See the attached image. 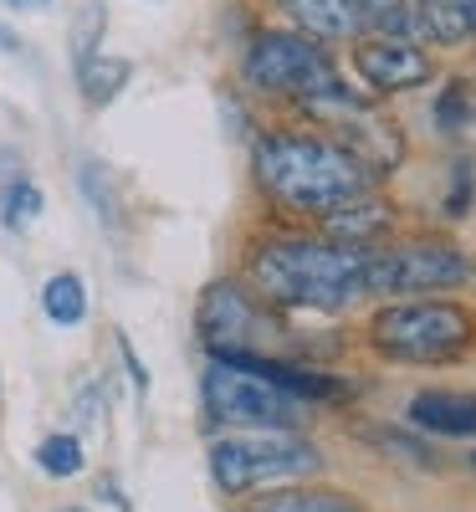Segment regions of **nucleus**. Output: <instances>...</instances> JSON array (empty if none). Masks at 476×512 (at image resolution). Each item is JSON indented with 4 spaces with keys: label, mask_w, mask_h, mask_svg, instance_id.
I'll list each match as a JSON object with an SVG mask.
<instances>
[{
    "label": "nucleus",
    "mask_w": 476,
    "mask_h": 512,
    "mask_svg": "<svg viewBox=\"0 0 476 512\" xmlns=\"http://www.w3.org/2000/svg\"><path fill=\"white\" fill-rule=\"evenodd\" d=\"M251 292L272 308H302V313H349L359 303H374L369 292V251L338 246L328 236H272L251 246L246 256Z\"/></svg>",
    "instance_id": "f257e3e1"
},
{
    "label": "nucleus",
    "mask_w": 476,
    "mask_h": 512,
    "mask_svg": "<svg viewBox=\"0 0 476 512\" xmlns=\"http://www.w3.org/2000/svg\"><path fill=\"white\" fill-rule=\"evenodd\" d=\"M251 169H256V185L277 205L297 210V216H318V221L374 195V185H379L323 128H313V134L308 128H272V134L256 139Z\"/></svg>",
    "instance_id": "f03ea898"
},
{
    "label": "nucleus",
    "mask_w": 476,
    "mask_h": 512,
    "mask_svg": "<svg viewBox=\"0 0 476 512\" xmlns=\"http://www.w3.org/2000/svg\"><path fill=\"white\" fill-rule=\"evenodd\" d=\"M364 338L395 364H451L476 344V313L456 297H410L374 308Z\"/></svg>",
    "instance_id": "7ed1b4c3"
},
{
    "label": "nucleus",
    "mask_w": 476,
    "mask_h": 512,
    "mask_svg": "<svg viewBox=\"0 0 476 512\" xmlns=\"http://www.w3.org/2000/svg\"><path fill=\"white\" fill-rule=\"evenodd\" d=\"M323 451L297 431H231L210 446V477L221 492H277L287 482L318 477Z\"/></svg>",
    "instance_id": "20e7f679"
},
{
    "label": "nucleus",
    "mask_w": 476,
    "mask_h": 512,
    "mask_svg": "<svg viewBox=\"0 0 476 512\" xmlns=\"http://www.w3.org/2000/svg\"><path fill=\"white\" fill-rule=\"evenodd\" d=\"M471 282V256L436 236H410V241H384L369 246V292L374 297H436Z\"/></svg>",
    "instance_id": "39448f33"
},
{
    "label": "nucleus",
    "mask_w": 476,
    "mask_h": 512,
    "mask_svg": "<svg viewBox=\"0 0 476 512\" xmlns=\"http://www.w3.org/2000/svg\"><path fill=\"white\" fill-rule=\"evenodd\" d=\"M200 395L210 425H231V431H297L302 425V400L231 359H210Z\"/></svg>",
    "instance_id": "423d86ee"
},
{
    "label": "nucleus",
    "mask_w": 476,
    "mask_h": 512,
    "mask_svg": "<svg viewBox=\"0 0 476 512\" xmlns=\"http://www.w3.org/2000/svg\"><path fill=\"white\" fill-rule=\"evenodd\" d=\"M262 297L241 282H210L200 308H195V333L210 349V359L231 354H256V333H262Z\"/></svg>",
    "instance_id": "0eeeda50"
},
{
    "label": "nucleus",
    "mask_w": 476,
    "mask_h": 512,
    "mask_svg": "<svg viewBox=\"0 0 476 512\" xmlns=\"http://www.w3.org/2000/svg\"><path fill=\"white\" fill-rule=\"evenodd\" d=\"M349 62L369 88V98L415 93L425 82H436V62L410 36H359V41H349Z\"/></svg>",
    "instance_id": "6e6552de"
},
{
    "label": "nucleus",
    "mask_w": 476,
    "mask_h": 512,
    "mask_svg": "<svg viewBox=\"0 0 476 512\" xmlns=\"http://www.w3.org/2000/svg\"><path fill=\"white\" fill-rule=\"evenodd\" d=\"M323 134H328V139H338L343 149H349V154L369 169L374 180H384L389 169H395V164L405 159V134H400V123L379 118V113H374V103L328 118V123H323Z\"/></svg>",
    "instance_id": "1a4fd4ad"
},
{
    "label": "nucleus",
    "mask_w": 476,
    "mask_h": 512,
    "mask_svg": "<svg viewBox=\"0 0 476 512\" xmlns=\"http://www.w3.org/2000/svg\"><path fill=\"white\" fill-rule=\"evenodd\" d=\"M405 420L425 436L466 441V436H476V390H420L405 405Z\"/></svg>",
    "instance_id": "9d476101"
},
{
    "label": "nucleus",
    "mask_w": 476,
    "mask_h": 512,
    "mask_svg": "<svg viewBox=\"0 0 476 512\" xmlns=\"http://www.w3.org/2000/svg\"><path fill=\"white\" fill-rule=\"evenodd\" d=\"M389 231H395V205L379 200V195H364V200L343 205V210H333V216L318 221V236H328L338 246H364V251L384 246Z\"/></svg>",
    "instance_id": "9b49d317"
},
{
    "label": "nucleus",
    "mask_w": 476,
    "mask_h": 512,
    "mask_svg": "<svg viewBox=\"0 0 476 512\" xmlns=\"http://www.w3.org/2000/svg\"><path fill=\"white\" fill-rule=\"evenodd\" d=\"M282 11L297 31H308L313 41H359L364 36V21L349 0H282Z\"/></svg>",
    "instance_id": "f8f14e48"
},
{
    "label": "nucleus",
    "mask_w": 476,
    "mask_h": 512,
    "mask_svg": "<svg viewBox=\"0 0 476 512\" xmlns=\"http://www.w3.org/2000/svg\"><path fill=\"white\" fill-rule=\"evenodd\" d=\"M354 441L369 446V451H379V456H389V461L415 466V472H436V466H441V451L425 441V431H400V425H359Z\"/></svg>",
    "instance_id": "ddd939ff"
},
{
    "label": "nucleus",
    "mask_w": 476,
    "mask_h": 512,
    "mask_svg": "<svg viewBox=\"0 0 476 512\" xmlns=\"http://www.w3.org/2000/svg\"><path fill=\"white\" fill-rule=\"evenodd\" d=\"M251 512H364V507L343 492H328V487H313V492L308 487H277Z\"/></svg>",
    "instance_id": "4468645a"
},
{
    "label": "nucleus",
    "mask_w": 476,
    "mask_h": 512,
    "mask_svg": "<svg viewBox=\"0 0 476 512\" xmlns=\"http://www.w3.org/2000/svg\"><path fill=\"white\" fill-rule=\"evenodd\" d=\"M41 308H47V318L57 328H77L82 318H88V287H82L77 272H57V277H47V287H41Z\"/></svg>",
    "instance_id": "2eb2a0df"
},
{
    "label": "nucleus",
    "mask_w": 476,
    "mask_h": 512,
    "mask_svg": "<svg viewBox=\"0 0 476 512\" xmlns=\"http://www.w3.org/2000/svg\"><path fill=\"white\" fill-rule=\"evenodd\" d=\"M128 67L123 57H88V62H77V88H82V98H88L93 108H103V103H113L118 93H123V82H128Z\"/></svg>",
    "instance_id": "dca6fc26"
},
{
    "label": "nucleus",
    "mask_w": 476,
    "mask_h": 512,
    "mask_svg": "<svg viewBox=\"0 0 476 512\" xmlns=\"http://www.w3.org/2000/svg\"><path fill=\"white\" fill-rule=\"evenodd\" d=\"M420 36H430L436 47H461V41H471L461 0H420Z\"/></svg>",
    "instance_id": "f3484780"
},
{
    "label": "nucleus",
    "mask_w": 476,
    "mask_h": 512,
    "mask_svg": "<svg viewBox=\"0 0 476 512\" xmlns=\"http://www.w3.org/2000/svg\"><path fill=\"white\" fill-rule=\"evenodd\" d=\"M430 118H436V128H446V134H461L466 123H476V82L451 77L446 88L436 93V108H430Z\"/></svg>",
    "instance_id": "a211bd4d"
},
{
    "label": "nucleus",
    "mask_w": 476,
    "mask_h": 512,
    "mask_svg": "<svg viewBox=\"0 0 476 512\" xmlns=\"http://www.w3.org/2000/svg\"><path fill=\"white\" fill-rule=\"evenodd\" d=\"M41 205H47V200H41V190H36L26 175L0 185V221H6L11 231H26V226L41 216Z\"/></svg>",
    "instance_id": "6ab92c4d"
},
{
    "label": "nucleus",
    "mask_w": 476,
    "mask_h": 512,
    "mask_svg": "<svg viewBox=\"0 0 476 512\" xmlns=\"http://www.w3.org/2000/svg\"><path fill=\"white\" fill-rule=\"evenodd\" d=\"M36 466H41L47 477H57V482L77 477V472H82V441H77V436H67V431L47 436V441L36 446Z\"/></svg>",
    "instance_id": "aec40b11"
},
{
    "label": "nucleus",
    "mask_w": 476,
    "mask_h": 512,
    "mask_svg": "<svg viewBox=\"0 0 476 512\" xmlns=\"http://www.w3.org/2000/svg\"><path fill=\"white\" fill-rule=\"evenodd\" d=\"M103 26H108V16H103V6H82L77 11V31H72V52H77V62H88V57H98V41H103Z\"/></svg>",
    "instance_id": "412c9836"
},
{
    "label": "nucleus",
    "mask_w": 476,
    "mask_h": 512,
    "mask_svg": "<svg viewBox=\"0 0 476 512\" xmlns=\"http://www.w3.org/2000/svg\"><path fill=\"white\" fill-rule=\"evenodd\" d=\"M466 200H471V169H466V164H456V190H451V200H446V216H451V221H461Z\"/></svg>",
    "instance_id": "4be33fe9"
},
{
    "label": "nucleus",
    "mask_w": 476,
    "mask_h": 512,
    "mask_svg": "<svg viewBox=\"0 0 476 512\" xmlns=\"http://www.w3.org/2000/svg\"><path fill=\"white\" fill-rule=\"evenodd\" d=\"M0 52H6V57H16V52H21V36H16L11 26H0Z\"/></svg>",
    "instance_id": "5701e85b"
},
{
    "label": "nucleus",
    "mask_w": 476,
    "mask_h": 512,
    "mask_svg": "<svg viewBox=\"0 0 476 512\" xmlns=\"http://www.w3.org/2000/svg\"><path fill=\"white\" fill-rule=\"evenodd\" d=\"M461 11H466V26H471V36H476V0H461Z\"/></svg>",
    "instance_id": "b1692460"
},
{
    "label": "nucleus",
    "mask_w": 476,
    "mask_h": 512,
    "mask_svg": "<svg viewBox=\"0 0 476 512\" xmlns=\"http://www.w3.org/2000/svg\"><path fill=\"white\" fill-rule=\"evenodd\" d=\"M16 11H31V6H52V0H11Z\"/></svg>",
    "instance_id": "393cba45"
},
{
    "label": "nucleus",
    "mask_w": 476,
    "mask_h": 512,
    "mask_svg": "<svg viewBox=\"0 0 476 512\" xmlns=\"http://www.w3.org/2000/svg\"><path fill=\"white\" fill-rule=\"evenodd\" d=\"M466 461H471V472H476V451H471V456H466Z\"/></svg>",
    "instance_id": "a878e982"
},
{
    "label": "nucleus",
    "mask_w": 476,
    "mask_h": 512,
    "mask_svg": "<svg viewBox=\"0 0 476 512\" xmlns=\"http://www.w3.org/2000/svg\"><path fill=\"white\" fill-rule=\"evenodd\" d=\"M62 512H82V507H62Z\"/></svg>",
    "instance_id": "bb28decb"
},
{
    "label": "nucleus",
    "mask_w": 476,
    "mask_h": 512,
    "mask_svg": "<svg viewBox=\"0 0 476 512\" xmlns=\"http://www.w3.org/2000/svg\"><path fill=\"white\" fill-rule=\"evenodd\" d=\"M471 82H476V67H471Z\"/></svg>",
    "instance_id": "cd10ccee"
}]
</instances>
